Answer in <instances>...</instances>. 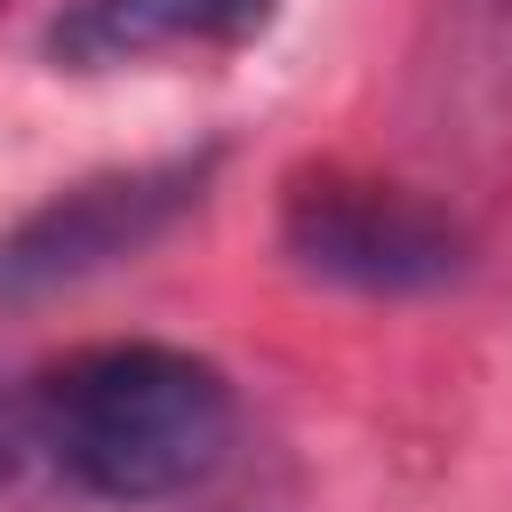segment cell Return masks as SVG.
<instances>
[{
  "label": "cell",
  "instance_id": "cell-1",
  "mask_svg": "<svg viewBox=\"0 0 512 512\" xmlns=\"http://www.w3.org/2000/svg\"><path fill=\"white\" fill-rule=\"evenodd\" d=\"M40 472L96 504H168L192 496L240 432L232 376L160 336H112L48 360L32 376Z\"/></svg>",
  "mask_w": 512,
  "mask_h": 512
},
{
  "label": "cell",
  "instance_id": "cell-2",
  "mask_svg": "<svg viewBox=\"0 0 512 512\" xmlns=\"http://www.w3.org/2000/svg\"><path fill=\"white\" fill-rule=\"evenodd\" d=\"M280 248L296 272L352 296H432L472 272V232L448 200L360 168H304L280 192Z\"/></svg>",
  "mask_w": 512,
  "mask_h": 512
},
{
  "label": "cell",
  "instance_id": "cell-3",
  "mask_svg": "<svg viewBox=\"0 0 512 512\" xmlns=\"http://www.w3.org/2000/svg\"><path fill=\"white\" fill-rule=\"evenodd\" d=\"M208 176H216V152H176V160L104 168V176L48 192L0 232V304H32L112 264H136L208 200Z\"/></svg>",
  "mask_w": 512,
  "mask_h": 512
},
{
  "label": "cell",
  "instance_id": "cell-4",
  "mask_svg": "<svg viewBox=\"0 0 512 512\" xmlns=\"http://www.w3.org/2000/svg\"><path fill=\"white\" fill-rule=\"evenodd\" d=\"M280 16V0H64L40 24V56L56 72H128L152 56L240 48Z\"/></svg>",
  "mask_w": 512,
  "mask_h": 512
},
{
  "label": "cell",
  "instance_id": "cell-5",
  "mask_svg": "<svg viewBox=\"0 0 512 512\" xmlns=\"http://www.w3.org/2000/svg\"><path fill=\"white\" fill-rule=\"evenodd\" d=\"M40 472V424H32V376L0 368V504Z\"/></svg>",
  "mask_w": 512,
  "mask_h": 512
}]
</instances>
